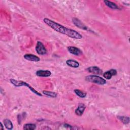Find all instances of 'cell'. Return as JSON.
Listing matches in <instances>:
<instances>
[{"label":"cell","instance_id":"3","mask_svg":"<svg viewBox=\"0 0 130 130\" xmlns=\"http://www.w3.org/2000/svg\"><path fill=\"white\" fill-rule=\"evenodd\" d=\"M85 80L92 83H94L99 85H104L106 83V81L104 78L94 75H88L85 77Z\"/></svg>","mask_w":130,"mask_h":130},{"label":"cell","instance_id":"5","mask_svg":"<svg viewBox=\"0 0 130 130\" xmlns=\"http://www.w3.org/2000/svg\"><path fill=\"white\" fill-rule=\"evenodd\" d=\"M72 22L74 24V25L77 26V27L80 28V29H82L83 30H88V28H87V26H85V25L84 24H83L80 20H79L78 18H76V17H74L72 18Z\"/></svg>","mask_w":130,"mask_h":130},{"label":"cell","instance_id":"7","mask_svg":"<svg viewBox=\"0 0 130 130\" xmlns=\"http://www.w3.org/2000/svg\"><path fill=\"white\" fill-rule=\"evenodd\" d=\"M68 51L75 55L79 56L82 54V51L78 48H77L76 47H73V46H70L68 47Z\"/></svg>","mask_w":130,"mask_h":130},{"label":"cell","instance_id":"6","mask_svg":"<svg viewBox=\"0 0 130 130\" xmlns=\"http://www.w3.org/2000/svg\"><path fill=\"white\" fill-rule=\"evenodd\" d=\"M86 70L87 72L94 74L101 75L103 73V71L97 66H92L88 67L86 69Z\"/></svg>","mask_w":130,"mask_h":130},{"label":"cell","instance_id":"14","mask_svg":"<svg viewBox=\"0 0 130 130\" xmlns=\"http://www.w3.org/2000/svg\"><path fill=\"white\" fill-rule=\"evenodd\" d=\"M4 124L6 128L8 129L11 130L13 127V125L12 122L10 119L8 118H5L4 119Z\"/></svg>","mask_w":130,"mask_h":130},{"label":"cell","instance_id":"10","mask_svg":"<svg viewBox=\"0 0 130 130\" xmlns=\"http://www.w3.org/2000/svg\"><path fill=\"white\" fill-rule=\"evenodd\" d=\"M36 74L38 77H49L51 75V73L50 71H48V70H40L37 71L36 72Z\"/></svg>","mask_w":130,"mask_h":130},{"label":"cell","instance_id":"20","mask_svg":"<svg viewBox=\"0 0 130 130\" xmlns=\"http://www.w3.org/2000/svg\"><path fill=\"white\" fill-rule=\"evenodd\" d=\"M1 128H0V129H2V130H3L4 129V128H3V124H2V123H1Z\"/></svg>","mask_w":130,"mask_h":130},{"label":"cell","instance_id":"4","mask_svg":"<svg viewBox=\"0 0 130 130\" xmlns=\"http://www.w3.org/2000/svg\"><path fill=\"white\" fill-rule=\"evenodd\" d=\"M36 51L39 55H45L47 53V50L44 44L40 41H38L36 46Z\"/></svg>","mask_w":130,"mask_h":130},{"label":"cell","instance_id":"12","mask_svg":"<svg viewBox=\"0 0 130 130\" xmlns=\"http://www.w3.org/2000/svg\"><path fill=\"white\" fill-rule=\"evenodd\" d=\"M66 63L68 66H70L72 68H77L79 67V63L75 60L69 59L66 61Z\"/></svg>","mask_w":130,"mask_h":130},{"label":"cell","instance_id":"18","mask_svg":"<svg viewBox=\"0 0 130 130\" xmlns=\"http://www.w3.org/2000/svg\"><path fill=\"white\" fill-rule=\"evenodd\" d=\"M74 92L78 96H79L80 98H83L86 96V93L84 92L83 91H82L79 89H75Z\"/></svg>","mask_w":130,"mask_h":130},{"label":"cell","instance_id":"8","mask_svg":"<svg viewBox=\"0 0 130 130\" xmlns=\"http://www.w3.org/2000/svg\"><path fill=\"white\" fill-rule=\"evenodd\" d=\"M116 74H117V71L115 69H112L105 72L103 74V77L107 80H110V79H111L112 76H115Z\"/></svg>","mask_w":130,"mask_h":130},{"label":"cell","instance_id":"9","mask_svg":"<svg viewBox=\"0 0 130 130\" xmlns=\"http://www.w3.org/2000/svg\"><path fill=\"white\" fill-rule=\"evenodd\" d=\"M23 57L25 59L30 61L38 62L40 60V58L39 57L31 54H26L24 55Z\"/></svg>","mask_w":130,"mask_h":130},{"label":"cell","instance_id":"19","mask_svg":"<svg viewBox=\"0 0 130 130\" xmlns=\"http://www.w3.org/2000/svg\"><path fill=\"white\" fill-rule=\"evenodd\" d=\"M64 127H67V128H69V129H74V127H72L71 125H69V124H64Z\"/></svg>","mask_w":130,"mask_h":130},{"label":"cell","instance_id":"17","mask_svg":"<svg viewBox=\"0 0 130 130\" xmlns=\"http://www.w3.org/2000/svg\"><path fill=\"white\" fill-rule=\"evenodd\" d=\"M43 93L48 96L49 97H52V98H56L57 96V93L55 92H52L50 91H46V90H44L43 91Z\"/></svg>","mask_w":130,"mask_h":130},{"label":"cell","instance_id":"15","mask_svg":"<svg viewBox=\"0 0 130 130\" xmlns=\"http://www.w3.org/2000/svg\"><path fill=\"white\" fill-rule=\"evenodd\" d=\"M36 128V125L34 123H26L23 125V128L25 130H34Z\"/></svg>","mask_w":130,"mask_h":130},{"label":"cell","instance_id":"11","mask_svg":"<svg viewBox=\"0 0 130 130\" xmlns=\"http://www.w3.org/2000/svg\"><path fill=\"white\" fill-rule=\"evenodd\" d=\"M85 108H86L84 104H82V103L79 104L78 106V108L75 110L76 114L78 116H81L83 114L85 109Z\"/></svg>","mask_w":130,"mask_h":130},{"label":"cell","instance_id":"13","mask_svg":"<svg viewBox=\"0 0 130 130\" xmlns=\"http://www.w3.org/2000/svg\"><path fill=\"white\" fill-rule=\"evenodd\" d=\"M104 3L107 7H108L109 8H110L111 9H114V10L119 9L118 6L115 3H114L112 2L107 1V0H105V1H104Z\"/></svg>","mask_w":130,"mask_h":130},{"label":"cell","instance_id":"2","mask_svg":"<svg viewBox=\"0 0 130 130\" xmlns=\"http://www.w3.org/2000/svg\"><path fill=\"white\" fill-rule=\"evenodd\" d=\"M10 82L13 84L16 87H19V86H26L27 87H28L33 93H34L35 94H36V95L40 96H42V94H41L40 93H39L38 91H37L34 88H33L32 86H31L28 83H26L25 81H19V80H15L14 79H10Z\"/></svg>","mask_w":130,"mask_h":130},{"label":"cell","instance_id":"16","mask_svg":"<svg viewBox=\"0 0 130 130\" xmlns=\"http://www.w3.org/2000/svg\"><path fill=\"white\" fill-rule=\"evenodd\" d=\"M117 118L124 124H128L129 122V117L124 116H118Z\"/></svg>","mask_w":130,"mask_h":130},{"label":"cell","instance_id":"1","mask_svg":"<svg viewBox=\"0 0 130 130\" xmlns=\"http://www.w3.org/2000/svg\"><path fill=\"white\" fill-rule=\"evenodd\" d=\"M43 21L56 32L66 35L69 37L75 39H80L82 38V36L77 31L67 28L49 18H44Z\"/></svg>","mask_w":130,"mask_h":130}]
</instances>
